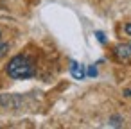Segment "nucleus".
I'll use <instances>...</instances> for the list:
<instances>
[{"label":"nucleus","mask_w":131,"mask_h":129,"mask_svg":"<svg viewBox=\"0 0 131 129\" xmlns=\"http://www.w3.org/2000/svg\"><path fill=\"white\" fill-rule=\"evenodd\" d=\"M7 74H9V77H13V79H29V77H32V75L36 74V68H34V63H32L27 56L18 54V56H15V57L9 61V65H7Z\"/></svg>","instance_id":"f257e3e1"},{"label":"nucleus","mask_w":131,"mask_h":129,"mask_svg":"<svg viewBox=\"0 0 131 129\" xmlns=\"http://www.w3.org/2000/svg\"><path fill=\"white\" fill-rule=\"evenodd\" d=\"M70 74H72V77L74 79H84V75H86V70H84V66L83 65H79L77 61H72L70 63Z\"/></svg>","instance_id":"f03ea898"},{"label":"nucleus","mask_w":131,"mask_h":129,"mask_svg":"<svg viewBox=\"0 0 131 129\" xmlns=\"http://www.w3.org/2000/svg\"><path fill=\"white\" fill-rule=\"evenodd\" d=\"M115 54H117L120 59H127V57L131 56V45H120V47H117Z\"/></svg>","instance_id":"7ed1b4c3"},{"label":"nucleus","mask_w":131,"mask_h":129,"mask_svg":"<svg viewBox=\"0 0 131 129\" xmlns=\"http://www.w3.org/2000/svg\"><path fill=\"white\" fill-rule=\"evenodd\" d=\"M7 49H9V47H7V43H0V57H2V56L7 52Z\"/></svg>","instance_id":"20e7f679"},{"label":"nucleus","mask_w":131,"mask_h":129,"mask_svg":"<svg viewBox=\"0 0 131 129\" xmlns=\"http://www.w3.org/2000/svg\"><path fill=\"white\" fill-rule=\"evenodd\" d=\"M88 75H90V77H95V75H97V68H95V66H90V68H88Z\"/></svg>","instance_id":"39448f33"},{"label":"nucleus","mask_w":131,"mask_h":129,"mask_svg":"<svg viewBox=\"0 0 131 129\" xmlns=\"http://www.w3.org/2000/svg\"><path fill=\"white\" fill-rule=\"evenodd\" d=\"M95 36H97V40H99L101 43H106V38H104V34H102V32H95Z\"/></svg>","instance_id":"423d86ee"},{"label":"nucleus","mask_w":131,"mask_h":129,"mask_svg":"<svg viewBox=\"0 0 131 129\" xmlns=\"http://www.w3.org/2000/svg\"><path fill=\"white\" fill-rule=\"evenodd\" d=\"M124 31H126V32H127V34H129V36H131V24H127V25H126V27H124Z\"/></svg>","instance_id":"0eeeda50"},{"label":"nucleus","mask_w":131,"mask_h":129,"mask_svg":"<svg viewBox=\"0 0 131 129\" xmlns=\"http://www.w3.org/2000/svg\"><path fill=\"white\" fill-rule=\"evenodd\" d=\"M124 95H126V97H131V90H126V91H124Z\"/></svg>","instance_id":"6e6552de"},{"label":"nucleus","mask_w":131,"mask_h":129,"mask_svg":"<svg viewBox=\"0 0 131 129\" xmlns=\"http://www.w3.org/2000/svg\"><path fill=\"white\" fill-rule=\"evenodd\" d=\"M0 38H2V32H0Z\"/></svg>","instance_id":"1a4fd4ad"}]
</instances>
